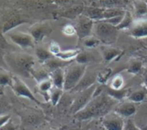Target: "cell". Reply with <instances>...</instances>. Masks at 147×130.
Segmentation results:
<instances>
[{"instance_id": "obj_36", "label": "cell", "mask_w": 147, "mask_h": 130, "mask_svg": "<svg viewBox=\"0 0 147 130\" xmlns=\"http://www.w3.org/2000/svg\"><path fill=\"white\" fill-rule=\"evenodd\" d=\"M11 119V116L9 114H6V115H2L0 116V127L5 125L6 123H8Z\"/></svg>"}, {"instance_id": "obj_16", "label": "cell", "mask_w": 147, "mask_h": 130, "mask_svg": "<svg viewBox=\"0 0 147 130\" xmlns=\"http://www.w3.org/2000/svg\"><path fill=\"white\" fill-rule=\"evenodd\" d=\"M103 9L100 7H92L89 8L86 10V16L90 18L91 20H102L103 19V13H104Z\"/></svg>"}, {"instance_id": "obj_29", "label": "cell", "mask_w": 147, "mask_h": 130, "mask_svg": "<svg viewBox=\"0 0 147 130\" xmlns=\"http://www.w3.org/2000/svg\"><path fill=\"white\" fill-rule=\"evenodd\" d=\"M135 11L138 15H144L147 12V3L145 2H138L135 3Z\"/></svg>"}, {"instance_id": "obj_1", "label": "cell", "mask_w": 147, "mask_h": 130, "mask_svg": "<svg viewBox=\"0 0 147 130\" xmlns=\"http://www.w3.org/2000/svg\"><path fill=\"white\" fill-rule=\"evenodd\" d=\"M116 100L108 95V93L101 92L93 97L92 100L80 111L75 114V118L78 120H87L90 118L103 117L116 104Z\"/></svg>"}, {"instance_id": "obj_28", "label": "cell", "mask_w": 147, "mask_h": 130, "mask_svg": "<svg viewBox=\"0 0 147 130\" xmlns=\"http://www.w3.org/2000/svg\"><path fill=\"white\" fill-rule=\"evenodd\" d=\"M132 23V17L129 12H126L124 15V17L122 19V21L121 22V23L117 26L118 29L121 28H128Z\"/></svg>"}, {"instance_id": "obj_41", "label": "cell", "mask_w": 147, "mask_h": 130, "mask_svg": "<svg viewBox=\"0 0 147 130\" xmlns=\"http://www.w3.org/2000/svg\"><path fill=\"white\" fill-rule=\"evenodd\" d=\"M144 85H145V87L147 88V72L144 76Z\"/></svg>"}, {"instance_id": "obj_8", "label": "cell", "mask_w": 147, "mask_h": 130, "mask_svg": "<svg viewBox=\"0 0 147 130\" xmlns=\"http://www.w3.org/2000/svg\"><path fill=\"white\" fill-rule=\"evenodd\" d=\"M93 27V22L90 18L87 17L86 16H82L78 19L76 30L77 34L79 38H85L89 36L91 33Z\"/></svg>"}, {"instance_id": "obj_10", "label": "cell", "mask_w": 147, "mask_h": 130, "mask_svg": "<svg viewBox=\"0 0 147 130\" xmlns=\"http://www.w3.org/2000/svg\"><path fill=\"white\" fill-rule=\"evenodd\" d=\"M50 79L53 81V86L56 88L64 90V83H65V72L62 68L54 70L51 72Z\"/></svg>"}, {"instance_id": "obj_12", "label": "cell", "mask_w": 147, "mask_h": 130, "mask_svg": "<svg viewBox=\"0 0 147 130\" xmlns=\"http://www.w3.org/2000/svg\"><path fill=\"white\" fill-rule=\"evenodd\" d=\"M106 92L108 93V95L109 97H111L112 98H114L116 101H121L122 99H124L128 93V89H125L122 88L121 90H114L112 88H110L109 86L107 87L106 89Z\"/></svg>"}, {"instance_id": "obj_13", "label": "cell", "mask_w": 147, "mask_h": 130, "mask_svg": "<svg viewBox=\"0 0 147 130\" xmlns=\"http://www.w3.org/2000/svg\"><path fill=\"white\" fill-rule=\"evenodd\" d=\"M147 96V88L146 87H143L141 89H139L135 91H134L133 93H131L128 97H127V100L133 103H140L142 101H144V99L146 98Z\"/></svg>"}, {"instance_id": "obj_30", "label": "cell", "mask_w": 147, "mask_h": 130, "mask_svg": "<svg viewBox=\"0 0 147 130\" xmlns=\"http://www.w3.org/2000/svg\"><path fill=\"white\" fill-rule=\"evenodd\" d=\"M51 53L50 52H47L44 49H37L36 50V55L37 57L40 60H43V61H47L49 59H51Z\"/></svg>"}, {"instance_id": "obj_32", "label": "cell", "mask_w": 147, "mask_h": 130, "mask_svg": "<svg viewBox=\"0 0 147 130\" xmlns=\"http://www.w3.org/2000/svg\"><path fill=\"white\" fill-rule=\"evenodd\" d=\"M76 60H77V63H78V64L85 65L89 61V57H88L87 53H79L76 57Z\"/></svg>"}, {"instance_id": "obj_7", "label": "cell", "mask_w": 147, "mask_h": 130, "mask_svg": "<svg viewBox=\"0 0 147 130\" xmlns=\"http://www.w3.org/2000/svg\"><path fill=\"white\" fill-rule=\"evenodd\" d=\"M102 126L107 130H123L125 122L122 116L115 111L109 112L102 117Z\"/></svg>"}, {"instance_id": "obj_35", "label": "cell", "mask_w": 147, "mask_h": 130, "mask_svg": "<svg viewBox=\"0 0 147 130\" xmlns=\"http://www.w3.org/2000/svg\"><path fill=\"white\" fill-rule=\"evenodd\" d=\"M60 47L59 46L55 43V42H53L51 45H50V53L53 55H57L59 53H60Z\"/></svg>"}, {"instance_id": "obj_33", "label": "cell", "mask_w": 147, "mask_h": 130, "mask_svg": "<svg viewBox=\"0 0 147 130\" xmlns=\"http://www.w3.org/2000/svg\"><path fill=\"white\" fill-rule=\"evenodd\" d=\"M47 32L43 29V28H36V29H34L33 32H32V34H33V36L35 38V39H37V40H40L43 36H44V35L46 34Z\"/></svg>"}, {"instance_id": "obj_22", "label": "cell", "mask_w": 147, "mask_h": 130, "mask_svg": "<svg viewBox=\"0 0 147 130\" xmlns=\"http://www.w3.org/2000/svg\"><path fill=\"white\" fill-rule=\"evenodd\" d=\"M13 76L5 72V71H0V85L2 86H11L12 81H13Z\"/></svg>"}, {"instance_id": "obj_25", "label": "cell", "mask_w": 147, "mask_h": 130, "mask_svg": "<svg viewBox=\"0 0 147 130\" xmlns=\"http://www.w3.org/2000/svg\"><path fill=\"white\" fill-rule=\"evenodd\" d=\"M110 88L114 90H121L124 88V79L121 75H116L112 79V81L109 85Z\"/></svg>"}, {"instance_id": "obj_4", "label": "cell", "mask_w": 147, "mask_h": 130, "mask_svg": "<svg viewBox=\"0 0 147 130\" xmlns=\"http://www.w3.org/2000/svg\"><path fill=\"white\" fill-rule=\"evenodd\" d=\"M34 59L30 56L17 57L11 61V67L20 76L28 78L33 70Z\"/></svg>"}, {"instance_id": "obj_17", "label": "cell", "mask_w": 147, "mask_h": 130, "mask_svg": "<svg viewBox=\"0 0 147 130\" xmlns=\"http://www.w3.org/2000/svg\"><path fill=\"white\" fill-rule=\"evenodd\" d=\"M128 3V0H100L99 3L101 7H106L108 9H115L125 5Z\"/></svg>"}, {"instance_id": "obj_37", "label": "cell", "mask_w": 147, "mask_h": 130, "mask_svg": "<svg viewBox=\"0 0 147 130\" xmlns=\"http://www.w3.org/2000/svg\"><path fill=\"white\" fill-rule=\"evenodd\" d=\"M99 43V41L97 39H87L85 41H84V45L86 47H93L95 46H96L97 44Z\"/></svg>"}, {"instance_id": "obj_31", "label": "cell", "mask_w": 147, "mask_h": 130, "mask_svg": "<svg viewBox=\"0 0 147 130\" xmlns=\"http://www.w3.org/2000/svg\"><path fill=\"white\" fill-rule=\"evenodd\" d=\"M123 130H140V129L136 126V124L134 123V119L128 118V120L125 123V125H124V129H123Z\"/></svg>"}, {"instance_id": "obj_23", "label": "cell", "mask_w": 147, "mask_h": 130, "mask_svg": "<svg viewBox=\"0 0 147 130\" xmlns=\"http://www.w3.org/2000/svg\"><path fill=\"white\" fill-rule=\"evenodd\" d=\"M126 12L123 11L122 9H118V8H115V9H105L104 10V13H103V19H110V18H113V17H116V16H121L123 14H125Z\"/></svg>"}, {"instance_id": "obj_3", "label": "cell", "mask_w": 147, "mask_h": 130, "mask_svg": "<svg viewBox=\"0 0 147 130\" xmlns=\"http://www.w3.org/2000/svg\"><path fill=\"white\" fill-rule=\"evenodd\" d=\"M95 35L99 41L105 44H112L118 39V28L110 23L102 21L95 26Z\"/></svg>"}, {"instance_id": "obj_18", "label": "cell", "mask_w": 147, "mask_h": 130, "mask_svg": "<svg viewBox=\"0 0 147 130\" xmlns=\"http://www.w3.org/2000/svg\"><path fill=\"white\" fill-rule=\"evenodd\" d=\"M68 63H69L68 61H65L60 59H57V60L56 59H49L48 60L46 61V66L47 68H49L53 72L54 70L64 67L65 66L68 65Z\"/></svg>"}, {"instance_id": "obj_40", "label": "cell", "mask_w": 147, "mask_h": 130, "mask_svg": "<svg viewBox=\"0 0 147 130\" xmlns=\"http://www.w3.org/2000/svg\"><path fill=\"white\" fill-rule=\"evenodd\" d=\"M61 4H64V5H66L67 7H71L73 6V4L75 3V2L77 0H59Z\"/></svg>"}, {"instance_id": "obj_38", "label": "cell", "mask_w": 147, "mask_h": 130, "mask_svg": "<svg viewBox=\"0 0 147 130\" xmlns=\"http://www.w3.org/2000/svg\"><path fill=\"white\" fill-rule=\"evenodd\" d=\"M109 74H110V71L107 73V72H102L100 75H98V78H97V80H98V82L99 83H101V84H104L106 81H107V79H108V78H109Z\"/></svg>"}, {"instance_id": "obj_6", "label": "cell", "mask_w": 147, "mask_h": 130, "mask_svg": "<svg viewBox=\"0 0 147 130\" xmlns=\"http://www.w3.org/2000/svg\"><path fill=\"white\" fill-rule=\"evenodd\" d=\"M96 90V85H92L89 88L80 91L79 96L75 99L74 104H73V110H74L75 114L82 110L92 100Z\"/></svg>"}, {"instance_id": "obj_34", "label": "cell", "mask_w": 147, "mask_h": 130, "mask_svg": "<svg viewBox=\"0 0 147 130\" xmlns=\"http://www.w3.org/2000/svg\"><path fill=\"white\" fill-rule=\"evenodd\" d=\"M63 32H64L66 35H73L77 34L76 28L73 27L72 25H66V26L64 28Z\"/></svg>"}, {"instance_id": "obj_43", "label": "cell", "mask_w": 147, "mask_h": 130, "mask_svg": "<svg viewBox=\"0 0 147 130\" xmlns=\"http://www.w3.org/2000/svg\"><path fill=\"white\" fill-rule=\"evenodd\" d=\"M99 130H107V129H105L103 128V129H99Z\"/></svg>"}, {"instance_id": "obj_24", "label": "cell", "mask_w": 147, "mask_h": 130, "mask_svg": "<svg viewBox=\"0 0 147 130\" xmlns=\"http://www.w3.org/2000/svg\"><path fill=\"white\" fill-rule=\"evenodd\" d=\"M83 11V7L78 5V6H71L67 9V10L65 12L64 16L68 17V18H75L78 16L81 12Z\"/></svg>"}, {"instance_id": "obj_14", "label": "cell", "mask_w": 147, "mask_h": 130, "mask_svg": "<svg viewBox=\"0 0 147 130\" xmlns=\"http://www.w3.org/2000/svg\"><path fill=\"white\" fill-rule=\"evenodd\" d=\"M131 35L137 38L147 37V23L146 22H140L134 25L132 28Z\"/></svg>"}, {"instance_id": "obj_20", "label": "cell", "mask_w": 147, "mask_h": 130, "mask_svg": "<svg viewBox=\"0 0 147 130\" xmlns=\"http://www.w3.org/2000/svg\"><path fill=\"white\" fill-rule=\"evenodd\" d=\"M63 91H64L63 89L56 88V87L53 86V88L51 90V91L49 93V98H50L49 100L51 101L53 105H56L59 102V100L61 98V96L63 94Z\"/></svg>"}, {"instance_id": "obj_15", "label": "cell", "mask_w": 147, "mask_h": 130, "mask_svg": "<svg viewBox=\"0 0 147 130\" xmlns=\"http://www.w3.org/2000/svg\"><path fill=\"white\" fill-rule=\"evenodd\" d=\"M12 40L22 47H28L33 45L32 38L26 35H16L12 36Z\"/></svg>"}, {"instance_id": "obj_39", "label": "cell", "mask_w": 147, "mask_h": 130, "mask_svg": "<svg viewBox=\"0 0 147 130\" xmlns=\"http://www.w3.org/2000/svg\"><path fill=\"white\" fill-rule=\"evenodd\" d=\"M0 130H16V127L13 124V123L11 121H9L8 123H6L5 125L0 127Z\"/></svg>"}, {"instance_id": "obj_42", "label": "cell", "mask_w": 147, "mask_h": 130, "mask_svg": "<svg viewBox=\"0 0 147 130\" xmlns=\"http://www.w3.org/2000/svg\"><path fill=\"white\" fill-rule=\"evenodd\" d=\"M140 130H147V125H146V126H143V127L140 129Z\"/></svg>"}, {"instance_id": "obj_26", "label": "cell", "mask_w": 147, "mask_h": 130, "mask_svg": "<svg viewBox=\"0 0 147 130\" xmlns=\"http://www.w3.org/2000/svg\"><path fill=\"white\" fill-rule=\"evenodd\" d=\"M31 75L34 78V79L38 83H40V82H41V81L50 78L48 76V73L46 71H44V70H37V71H35V70L33 69L32 72H31Z\"/></svg>"}, {"instance_id": "obj_21", "label": "cell", "mask_w": 147, "mask_h": 130, "mask_svg": "<svg viewBox=\"0 0 147 130\" xmlns=\"http://www.w3.org/2000/svg\"><path fill=\"white\" fill-rule=\"evenodd\" d=\"M121 51L114 48V47H109V48H105L103 50V56H104V60L106 62H109L112 60H114L115 57H117L120 54Z\"/></svg>"}, {"instance_id": "obj_5", "label": "cell", "mask_w": 147, "mask_h": 130, "mask_svg": "<svg viewBox=\"0 0 147 130\" xmlns=\"http://www.w3.org/2000/svg\"><path fill=\"white\" fill-rule=\"evenodd\" d=\"M10 87L12 88V91L15 92V94L17 97L26 98L37 104H40V102L34 97V95L33 94L31 90L28 88V86L23 81H22L18 77L14 76L12 85Z\"/></svg>"}, {"instance_id": "obj_9", "label": "cell", "mask_w": 147, "mask_h": 130, "mask_svg": "<svg viewBox=\"0 0 147 130\" xmlns=\"http://www.w3.org/2000/svg\"><path fill=\"white\" fill-rule=\"evenodd\" d=\"M115 111L119 114L123 118H130L136 112V106L134 103L130 101H126L120 104L115 110Z\"/></svg>"}, {"instance_id": "obj_27", "label": "cell", "mask_w": 147, "mask_h": 130, "mask_svg": "<svg viewBox=\"0 0 147 130\" xmlns=\"http://www.w3.org/2000/svg\"><path fill=\"white\" fill-rule=\"evenodd\" d=\"M142 67V63L139 60H134L132 61V63L130 64V66L127 68L128 72L132 73V74H137L140 69Z\"/></svg>"}, {"instance_id": "obj_2", "label": "cell", "mask_w": 147, "mask_h": 130, "mask_svg": "<svg viewBox=\"0 0 147 130\" xmlns=\"http://www.w3.org/2000/svg\"><path fill=\"white\" fill-rule=\"evenodd\" d=\"M85 70V65H81L78 63L72 64L68 66L65 72L64 91H71L75 89L80 81L84 79Z\"/></svg>"}, {"instance_id": "obj_19", "label": "cell", "mask_w": 147, "mask_h": 130, "mask_svg": "<svg viewBox=\"0 0 147 130\" xmlns=\"http://www.w3.org/2000/svg\"><path fill=\"white\" fill-rule=\"evenodd\" d=\"M80 53V51L78 49H71V50H66L64 52L59 53L57 55H55L58 59H60L65 61H69L72 60L73 58L77 57Z\"/></svg>"}, {"instance_id": "obj_11", "label": "cell", "mask_w": 147, "mask_h": 130, "mask_svg": "<svg viewBox=\"0 0 147 130\" xmlns=\"http://www.w3.org/2000/svg\"><path fill=\"white\" fill-rule=\"evenodd\" d=\"M53 88V81L51 80L50 78L38 83V89H39L40 92L45 96L47 101L50 99L49 98V93Z\"/></svg>"}]
</instances>
